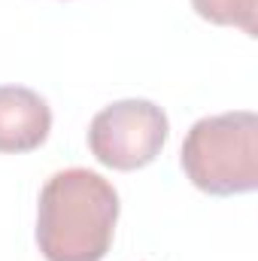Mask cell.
Returning <instances> with one entry per match:
<instances>
[{
    "instance_id": "5",
    "label": "cell",
    "mask_w": 258,
    "mask_h": 261,
    "mask_svg": "<svg viewBox=\"0 0 258 261\" xmlns=\"http://www.w3.org/2000/svg\"><path fill=\"white\" fill-rule=\"evenodd\" d=\"M192 6L213 24L240 28L246 37L258 34V0H192Z\"/></svg>"
},
{
    "instance_id": "2",
    "label": "cell",
    "mask_w": 258,
    "mask_h": 261,
    "mask_svg": "<svg viewBox=\"0 0 258 261\" xmlns=\"http://www.w3.org/2000/svg\"><path fill=\"white\" fill-rule=\"evenodd\" d=\"M183 170L194 189L216 197L258 189V116L249 110L197 119L183 140Z\"/></svg>"
},
{
    "instance_id": "1",
    "label": "cell",
    "mask_w": 258,
    "mask_h": 261,
    "mask_svg": "<svg viewBox=\"0 0 258 261\" xmlns=\"http://www.w3.org/2000/svg\"><path fill=\"white\" fill-rule=\"evenodd\" d=\"M119 222V192L88 167L46 179L37 203V246L46 261H104Z\"/></svg>"
},
{
    "instance_id": "3",
    "label": "cell",
    "mask_w": 258,
    "mask_h": 261,
    "mask_svg": "<svg viewBox=\"0 0 258 261\" xmlns=\"http://www.w3.org/2000/svg\"><path fill=\"white\" fill-rule=\"evenodd\" d=\"M170 134L164 110L152 100L128 97L104 107L88 125L91 155L113 170H140L152 164Z\"/></svg>"
},
{
    "instance_id": "4",
    "label": "cell",
    "mask_w": 258,
    "mask_h": 261,
    "mask_svg": "<svg viewBox=\"0 0 258 261\" xmlns=\"http://www.w3.org/2000/svg\"><path fill=\"white\" fill-rule=\"evenodd\" d=\"M49 130L52 110L34 88L0 85V152H34L46 143Z\"/></svg>"
}]
</instances>
